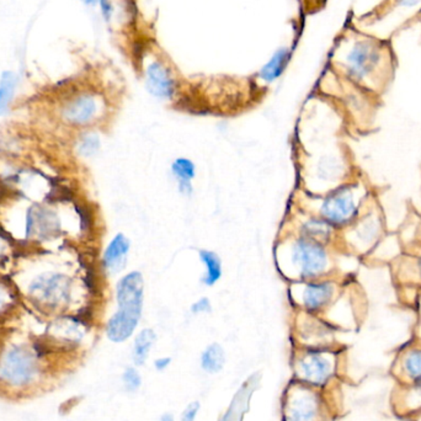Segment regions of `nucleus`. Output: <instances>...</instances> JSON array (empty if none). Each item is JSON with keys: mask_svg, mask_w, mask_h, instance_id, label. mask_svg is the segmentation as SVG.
I'll list each match as a JSON object with an SVG mask.
<instances>
[{"mask_svg": "<svg viewBox=\"0 0 421 421\" xmlns=\"http://www.w3.org/2000/svg\"><path fill=\"white\" fill-rule=\"evenodd\" d=\"M339 66L348 78L364 82L372 77L383 64L385 48L383 42L372 37L344 38L335 50Z\"/></svg>", "mask_w": 421, "mask_h": 421, "instance_id": "nucleus-1", "label": "nucleus"}, {"mask_svg": "<svg viewBox=\"0 0 421 421\" xmlns=\"http://www.w3.org/2000/svg\"><path fill=\"white\" fill-rule=\"evenodd\" d=\"M41 354L24 344L11 345L0 354V382L21 390L36 383L42 374Z\"/></svg>", "mask_w": 421, "mask_h": 421, "instance_id": "nucleus-2", "label": "nucleus"}, {"mask_svg": "<svg viewBox=\"0 0 421 421\" xmlns=\"http://www.w3.org/2000/svg\"><path fill=\"white\" fill-rule=\"evenodd\" d=\"M27 295L41 309H64L72 301L73 280L62 271H42L29 282Z\"/></svg>", "mask_w": 421, "mask_h": 421, "instance_id": "nucleus-3", "label": "nucleus"}, {"mask_svg": "<svg viewBox=\"0 0 421 421\" xmlns=\"http://www.w3.org/2000/svg\"><path fill=\"white\" fill-rule=\"evenodd\" d=\"M142 77L147 91L159 100H172L177 91V78L172 66L159 52L148 51L142 62Z\"/></svg>", "mask_w": 421, "mask_h": 421, "instance_id": "nucleus-4", "label": "nucleus"}, {"mask_svg": "<svg viewBox=\"0 0 421 421\" xmlns=\"http://www.w3.org/2000/svg\"><path fill=\"white\" fill-rule=\"evenodd\" d=\"M320 403L314 390L292 380L282 397V421H319Z\"/></svg>", "mask_w": 421, "mask_h": 421, "instance_id": "nucleus-5", "label": "nucleus"}, {"mask_svg": "<svg viewBox=\"0 0 421 421\" xmlns=\"http://www.w3.org/2000/svg\"><path fill=\"white\" fill-rule=\"evenodd\" d=\"M333 374V361L320 350L309 348L293 359V381L313 390L327 385Z\"/></svg>", "mask_w": 421, "mask_h": 421, "instance_id": "nucleus-6", "label": "nucleus"}, {"mask_svg": "<svg viewBox=\"0 0 421 421\" xmlns=\"http://www.w3.org/2000/svg\"><path fill=\"white\" fill-rule=\"evenodd\" d=\"M104 98L95 91L75 94L62 105L61 117L68 125L84 127L91 125L104 110Z\"/></svg>", "mask_w": 421, "mask_h": 421, "instance_id": "nucleus-7", "label": "nucleus"}, {"mask_svg": "<svg viewBox=\"0 0 421 421\" xmlns=\"http://www.w3.org/2000/svg\"><path fill=\"white\" fill-rule=\"evenodd\" d=\"M292 260L302 277H316L327 269V256L322 245L309 239L297 240L292 249Z\"/></svg>", "mask_w": 421, "mask_h": 421, "instance_id": "nucleus-8", "label": "nucleus"}, {"mask_svg": "<svg viewBox=\"0 0 421 421\" xmlns=\"http://www.w3.org/2000/svg\"><path fill=\"white\" fill-rule=\"evenodd\" d=\"M145 298V281L140 271L124 276L116 286L117 308L142 313Z\"/></svg>", "mask_w": 421, "mask_h": 421, "instance_id": "nucleus-9", "label": "nucleus"}, {"mask_svg": "<svg viewBox=\"0 0 421 421\" xmlns=\"http://www.w3.org/2000/svg\"><path fill=\"white\" fill-rule=\"evenodd\" d=\"M356 212L354 195L348 189L335 191L323 202L322 214L330 223H348L354 219Z\"/></svg>", "mask_w": 421, "mask_h": 421, "instance_id": "nucleus-10", "label": "nucleus"}, {"mask_svg": "<svg viewBox=\"0 0 421 421\" xmlns=\"http://www.w3.org/2000/svg\"><path fill=\"white\" fill-rule=\"evenodd\" d=\"M140 317L142 313L117 308V311L109 318L105 325L106 338L114 344L128 341L135 335V330L140 325Z\"/></svg>", "mask_w": 421, "mask_h": 421, "instance_id": "nucleus-11", "label": "nucleus"}, {"mask_svg": "<svg viewBox=\"0 0 421 421\" xmlns=\"http://www.w3.org/2000/svg\"><path fill=\"white\" fill-rule=\"evenodd\" d=\"M292 57L293 52L291 47L281 46L276 48L275 51L271 53L270 57L267 58V61L261 66L258 72V78L260 79L263 83H275L286 72Z\"/></svg>", "mask_w": 421, "mask_h": 421, "instance_id": "nucleus-12", "label": "nucleus"}, {"mask_svg": "<svg viewBox=\"0 0 421 421\" xmlns=\"http://www.w3.org/2000/svg\"><path fill=\"white\" fill-rule=\"evenodd\" d=\"M131 243L125 234L119 233L110 240L103 254V266L109 274L120 272L126 265Z\"/></svg>", "mask_w": 421, "mask_h": 421, "instance_id": "nucleus-13", "label": "nucleus"}, {"mask_svg": "<svg viewBox=\"0 0 421 421\" xmlns=\"http://www.w3.org/2000/svg\"><path fill=\"white\" fill-rule=\"evenodd\" d=\"M156 343V333L152 327H145L135 334L132 348L131 360L135 367H143L151 356L152 350Z\"/></svg>", "mask_w": 421, "mask_h": 421, "instance_id": "nucleus-14", "label": "nucleus"}, {"mask_svg": "<svg viewBox=\"0 0 421 421\" xmlns=\"http://www.w3.org/2000/svg\"><path fill=\"white\" fill-rule=\"evenodd\" d=\"M227 364V355L223 346L219 343H212L203 348L200 355V367L205 374H219L223 371Z\"/></svg>", "mask_w": 421, "mask_h": 421, "instance_id": "nucleus-15", "label": "nucleus"}, {"mask_svg": "<svg viewBox=\"0 0 421 421\" xmlns=\"http://www.w3.org/2000/svg\"><path fill=\"white\" fill-rule=\"evenodd\" d=\"M334 287L329 282L311 283L303 293V304L308 311L314 312L324 307L333 296Z\"/></svg>", "mask_w": 421, "mask_h": 421, "instance_id": "nucleus-16", "label": "nucleus"}, {"mask_svg": "<svg viewBox=\"0 0 421 421\" xmlns=\"http://www.w3.org/2000/svg\"><path fill=\"white\" fill-rule=\"evenodd\" d=\"M172 174L177 182V189L182 195H191L193 193V180L196 175V167L193 161L187 158H177L172 161Z\"/></svg>", "mask_w": 421, "mask_h": 421, "instance_id": "nucleus-17", "label": "nucleus"}, {"mask_svg": "<svg viewBox=\"0 0 421 421\" xmlns=\"http://www.w3.org/2000/svg\"><path fill=\"white\" fill-rule=\"evenodd\" d=\"M17 77L14 72L6 71L0 75V116L8 114L15 98Z\"/></svg>", "mask_w": 421, "mask_h": 421, "instance_id": "nucleus-18", "label": "nucleus"}, {"mask_svg": "<svg viewBox=\"0 0 421 421\" xmlns=\"http://www.w3.org/2000/svg\"><path fill=\"white\" fill-rule=\"evenodd\" d=\"M200 259L206 267L203 282L206 286H214L222 277V261L219 255L211 250H201Z\"/></svg>", "mask_w": 421, "mask_h": 421, "instance_id": "nucleus-19", "label": "nucleus"}, {"mask_svg": "<svg viewBox=\"0 0 421 421\" xmlns=\"http://www.w3.org/2000/svg\"><path fill=\"white\" fill-rule=\"evenodd\" d=\"M303 233L306 234L307 239L317 242L320 244V242L329 239L330 227L327 222L312 219L303 226Z\"/></svg>", "mask_w": 421, "mask_h": 421, "instance_id": "nucleus-20", "label": "nucleus"}, {"mask_svg": "<svg viewBox=\"0 0 421 421\" xmlns=\"http://www.w3.org/2000/svg\"><path fill=\"white\" fill-rule=\"evenodd\" d=\"M121 383L127 393H137L143 385V377L135 364L127 366L121 374Z\"/></svg>", "mask_w": 421, "mask_h": 421, "instance_id": "nucleus-21", "label": "nucleus"}, {"mask_svg": "<svg viewBox=\"0 0 421 421\" xmlns=\"http://www.w3.org/2000/svg\"><path fill=\"white\" fill-rule=\"evenodd\" d=\"M101 142L96 133L84 135L78 143V153L84 158H90L99 152Z\"/></svg>", "mask_w": 421, "mask_h": 421, "instance_id": "nucleus-22", "label": "nucleus"}, {"mask_svg": "<svg viewBox=\"0 0 421 421\" xmlns=\"http://www.w3.org/2000/svg\"><path fill=\"white\" fill-rule=\"evenodd\" d=\"M16 293L14 288L4 280H0V316L9 312L15 304Z\"/></svg>", "mask_w": 421, "mask_h": 421, "instance_id": "nucleus-23", "label": "nucleus"}, {"mask_svg": "<svg viewBox=\"0 0 421 421\" xmlns=\"http://www.w3.org/2000/svg\"><path fill=\"white\" fill-rule=\"evenodd\" d=\"M406 371L415 377L418 380H421V353H411L406 361Z\"/></svg>", "mask_w": 421, "mask_h": 421, "instance_id": "nucleus-24", "label": "nucleus"}, {"mask_svg": "<svg viewBox=\"0 0 421 421\" xmlns=\"http://www.w3.org/2000/svg\"><path fill=\"white\" fill-rule=\"evenodd\" d=\"M200 411H201V403L198 401H190L182 409L180 421H196Z\"/></svg>", "mask_w": 421, "mask_h": 421, "instance_id": "nucleus-25", "label": "nucleus"}, {"mask_svg": "<svg viewBox=\"0 0 421 421\" xmlns=\"http://www.w3.org/2000/svg\"><path fill=\"white\" fill-rule=\"evenodd\" d=\"M98 6H99L100 13H101V16L104 17V20L106 22H110V21L112 20L115 13V6L112 0H99Z\"/></svg>", "mask_w": 421, "mask_h": 421, "instance_id": "nucleus-26", "label": "nucleus"}, {"mask_svg": "<svg viewBox=\"0 0 421 421\" xmlns=\"http://www.w3.org/2000/svg\"><path fill=\"white\" fill-rule=\"evenodd\" d=\"M211 309H212V306H211V302L206 297H203V298H200L198 301L195 302L191 308H190V311L193 314H205V313L211 312Z\"/></svg>", "mask_w": 421, "mask_h": 421, "instance_id": "nucleus-27", "label": "nucleus"}, {"mask_svg": "<svg viewBox=\"0 0 421 421\" xmlns=\"http://www.w3.org/2000/svg\"><path fill=\"white\" fill-rule=\"evenodd\" d=\"M172 359L170 356H161L153 361V367L156 372H165L172 366Z\"/></svg>", "mask_w": 421, "mask_h": 421, "instance_id": "nucleus-28", "label": "nucleus"}, {"mask_svg": "<svg viewBox=\"0 0 421 421\" xmlns=\"http://www.w3.org/2000/svg\"><path fill=\"white\" fill-rule=\"evenodd\" d=\"M395 4L401 9L411 10V9H418L421 6V0H395Z\"/></svg>", "mask_w": 421, "mask_h": 421, "instance_id": "nucleus-29", "label": "nucleus"}, {"mask_svg": "<svg viewBox=\"0 0 421 421\" xmlns=\"http://www.w3.org/2000/svg\"><path fill=\"white\" fill-rule=\"evenodd\" d=\"M9 248H10L9 240L0 234V261L4 260L9 255Z\"/></svg>", "mask_w": 421, "mask_h": 421, "instance_id": "nucleus-30", "label": "nucleus"}, {"mask_svg": "<svg viewBox=\"0 0 421 421\" xmlns=\"http://www.w3.org/2000/svg\"><path fill=\"white\" fill-rule=\"evenodd\" d=\"M324 1H325V0H302L303 6H306V8H308L309 10H314V9L320 8Z\"/></svg>", "mask_w": 421, "mask_h": 421, "instance_id": "nucleus-31", "label": "nucleus"}, {"mask_svg": "<svg viewBox=\"0 0 421 421\" xmlns=\"http://www.w3.org/2000/svg\"><path fill=\"white\" fill-rule=\"evenodd\" d=\"M158 421H177V416L174 415V413L172 411H165L159 416Z\"/></svg>", "mask_w": 421, "mask_h": 421, "instance_id": "nucleus-32", "label": "nucleus"}, {"mask_svg": "<svg viewBox=\"0 0 421 421\" xmlns=\"http://www.w3.org/2000/svg\"><path fill=\"white\" fill-rule=\"evenodd\" d=\"M83 1L87 6H98L99 0H83Z\"/></svg>", "mask_w": 421, "mask_h": 421, "instance_id": "nucleus-33", "label": "nucleus"}]
</instances>
